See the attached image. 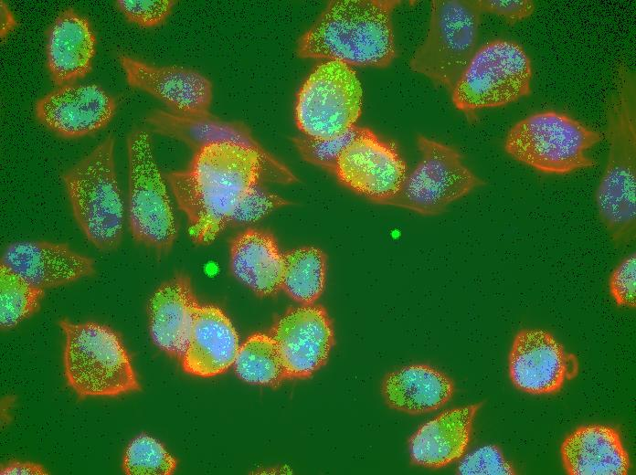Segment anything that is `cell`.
I'll return each mask as SVG.
<instances>
[{"label":"cell","instance_id":"cell-1","mask_svg":"<svg viewBox=\"0 0 636 475\" xmlns=\"http://www.w3.org/2000/svg\"><path fill=\"white\" fill-rule=\"evenodd\" d=\"M164 175L196 245L212 243L231 224H246L249 199L264 181H298L265 149L232 142L207 143L195 150L186 169Z\"/></svg>","mask_w":636,"mask_h":475},{"label":"cell","instance_id":"cell-2","mask_svg":"<svg viewBox=\"0 0 636 475\" xmlns=\"http://www.w3.org/2000/svg\"><path fill=\"white\" fill-rule=\"evenodd\" d=\"M398 0L330 1L298 39L297 55L349 66L388 67L397 56L393 10Z\"/></svg>","mask_w":636,"mask_h":475},{"label":"cell","instance_id":"cell-3","mask_svg":"<svg viewBox=\"0 0 636 475\" xmlns=\"http://www.w3.org/2000/svg\"><path fill=\"white\" fill-rule=\"evenodd\" d=\"M606 116L609 157L595 199L612 242L624 247L636 238V80L624 63L617 67Z\"/></svg>","mask_w":636,"mask_h":475},{"label":"cell","instance_id":"cell-4","mask_svg":"<svg viewBox=\"0 0 636 475\" xmlns=\"http://www.w3.org/2000/svg\"><path fill=\"white\" fill-rule=\"evenodd\" d=\"M64 336L62 363L69 386L80 399L115 397L142 387L120 333L97 322L60 319Z\"/></svg>","mask_w":636,"mask_h":475},{"label":"cell","instance_id":"cell-5","mask_svg":"<svg viewBox=\"0 0 636 475\" xmlns=\"http://www.w3.org/2000/svg\"><path fill=\"white\" fill-rule=\"evenodd\" d=\"M111 134L62 175L76 222L98 249L112 251L122 239L124 204L114 161Z\"/></svg>","mask_w":636,"mask_h":475},{"label":"cell","instance_id":"cell-6","mask_svg":"<svg viewBox=\"0 0 636 475\" xmlns=\"http://www.w3.org/2000/svg\"><path fill=\"white\" fill-rule=\"evenodd\" d=\"M602 134L573 117L554 110L535 112L514 123L504 139V151L515 161L546 174L563 175L591 168L587 152Z\"/></svg>","mask_w":636,"mask_h":475},{"label":"cell","instance_id":"cell-7","mask_svg":"<svg viewBox=\"0 0 636 475\" xmlns=\"http://www.w3.org/2000/svg\"><path fill=\"white\" fill-rule=\"evenodd\" d=\"M478 0H433L428 32L409 59L410 69L452 91L477 49Z\"/></svg>","mask_w":636,"mask_h":475},{"label":"cell","instance_id":"cell-8","mask_svg":"<svg viewBox=\"0 0 636 475\" xmlns=\"http://www.w3.org/2000/svg\"><path fill=\"white\" fill-rule=\"evenodd\" d=\"M128 219L138 243L167 252L177 237V222L153 151L149 132L133 128L127 136Z\"/></svg>","mask_w":636,"mask_h":475},{"label":"cell","instance_id":"cell-9","mask_svg":"<svg viewBox=\"0 0 636 475\" xmlns=\"http://www.w3.org/2000/svg\"><path fill=\"white\" fill-rule=\"evenodd\" d=\"M532 78L531 59L519 43L491 40L476 49L451 100L464 112L506 106L530 95Z\"/></svg>","mask_w":636,"mask_h":475},{"label":"cell","instance_id":"cell-10","mask_svg":"<svg viewBox=\"0 0 636 475\" xmlns=\"http://www.w3.org/2000/svg\"><path fill=\"white\" fill-rule=\"evenodd\" d=\"M417 145L419 163L407 174L398 191L380 205L437 216L485 184L463 163L454 147L423 135L417 136Z\"/></svg>","mask_w":636,"mask_h":475},{"label":"cell","instance_id":"cell-11","mask_svg":"<svg viewBox=\"0 0 636 475\" xmlns=\"http://www.w3.org/2000/svg\"><path fill=\"white\" fill-rule=\"evenodd\" d=\"M362 103L361 83L352 67L326 60L313 68L297 93L296 125L308 137H334L355 126Z\"/></svg>","mask_w":636,"mask_h":475},{"label":"cell","instance_id":"cell-12","mask_svg":"<svg viewBox=\"0 0 636 475\" xmlns=\"http://www.w3.org/2000/svg\"><path fill=\"white\" fill-rule=\"evenodd\" d=\"M269 334L287 379L311 377L326 364L334 344L333 322L326 309L314 303L287 309L275 319Z\"/></svg>","mask_w":636,"mask_h":475},{"label":"cell","instance_id":"cell-13","mask_svg":"<svg viewBox=\"0 0 636 475\" xmlns=\"http://www.w3.org/2000/svg\"><path fill=\"white\" fill-rule=\"evenodd\" d=\"M407 174L395 145L365 127L339 156L334 174L345 187L380 205L398 191Z\"/></svg>","mask_w":636,"mask_h":475},{"label":"cell","instance_id":"cell-14","mask_svg":"<svg viewBox=\"0 0 636 475\" xmlns=\"http://www.w3.org/2000/svg\"><path fill=\"white\" fill-rule=\"evenodd\" d=\"M114 98L95 83L58 86L35 104L40 123L60 137L88 136L106 127L115 115Z\"/></svg>","mask_w":636,"mask_h":475},{"label":"cell","instance_id":"cell-15","mask_svg":"<svg viewBox=\"0 0 636 475\" xmlns=\"http://www.w3.org/2000/svg\"><path fill=\"white\" fill-rule=\"evenodd\" d=\"M128 83L164 102L172 111L197 115L209 112L211 81L200 72L177 66H154L128 55L118 56Z\"/></svg>","mask_w":636,"mask_h":475},{"label":"cell","instance_id":"cell-16","mask_svg":"<svg viewBox=\"0 0 636 475\" xmlns=\"http://www.w3.org/2000/svg\"><path fill=\"white\" fill-rule=\"evenodd\" d=\"M563 345L543 329L525 328L514 338L508 372L518 390L532 395L558 392L567 372Z\"/></svg>","mask_w":636,"mask_h":475},{"label":"cell","instance_id":"cell-17","mask_svg":"<svg viewBox=\"0 0 636 475\" xmlns=\"http://www.w3.org/2000/svg\"><path fill=\"white\" fill-rule=\"evenodd\" d=\"M1 263L43 290L95 273L93 259L73 250L67 244L44 240L9 244L3 251Z\"/></svg>","mask_w":636,"mask_h":475},{"label":"cell","instance_id":"cell-18","mask_svg":"<svg viewBox=\"0 0 636 475\" xmlns=\"http://www.w3.org/2000/svg\"><path fill=\"white\" fill-rule=\"evenodd\" d=\"M200 305L186 274L178 273L163 282L147 304L149 332L154 343L180 361Z\"/></svg>","mask_w":636,"mask_h":475},{"label":"cell","instance_id":"cell-19","mask_svg":"<svg viewBox=\"0 0 636 475\" xmlns=\"http://www.w3.org/2000/svg\"><path fill=\"white\" fill-rule=\"evenodd\" d=\"M238 335L226 313L212 304H201L187 348L180 359L185 373L213 377L227 372L235 361Z\"/></svg>","mask_w":636,"mask_h":475},{"label":"cell","instance_id":"cell-20","mask_svg":"<svg viewBox=\"0 0 636 475\" xmlns=\"http://www.w3.org/2000/svg\"><path fill=\"white\" fill-rule=\"evenodd\" d=\"M97 38L89 19L72 8L59 13L47 33V67L62 86L83 79L92 69Z\"/></svg>","mask_w":636,"mask_h":475},{"label":"cell","instance_id":"cell-21","mask_svg":"<svg viewBox=\"0 0 636 475\" xmlns=\"http://www.w3.org/2000/svg\"><path fill=\"white\" fill-rule=\"evenodd\" d=\"M482 405L481 402L445 410L419 427L408 441L411 462L440 469L461 459Z\"/></svg>","mask_w":636,"mask_h":475},{"label":"cell","instance_id":"cell-22","mask_svg":"<svg viewBox=\"0 0 636 475\" xmlns=\"http://www.w3.org/2000/svg\"><path fill=\"white\" fill-rule=\"evenodd\" d=\"M560 455L570 475H626L631 468L620 432L606 425L578 427L561 443Z\"/></svg>","mask_w":636,"mask_h":475},{"label":"cell","instance_id":"cell-23","mask_svg":"<svg viewBox=\"0 0 636 475\" xmlns=\"http://www.w3.org/2000/svg\"><path fill=\"white\" fill-rule=\"evenodd\" d=\"M232 274L260 297L281 290L283 258L274 236L265 230L248 228L230 243Z\"/></svg>","mask_w":636,"mask_h":475},{"label":"cell","instance_id":"cell-24","mask_svg":"<svg viewBox=\"0 0 636 475\" xmlns=\"http://www.w3.org/2000/svg\"><path fill=\"white\" fill-rule=\"evenodd\" d=\"M454 390L450 376L425 364H414L390 372L381 385L389 407L411 415L440 408L450 400Z\"/></svg>","mask_w":636,"mask_h":475},{"label":"cell","instance_id":"cell-25","mask_svg":"<svg viewBox=\"0 0 636 475\" xmlns=\"http://www.w3.org/2000/svg\"><path fill=\"white\" fill-rule=\"evenodd\" d=\"M145 121L155 132L181 140L194 150L215 142H232L264 149L246 125L223 121L209 112L188 115L154 110L145 116Z\"/></svg>","mask_w":636,"mask_h":475},{"label":"cell","instance_id":"cell-26","mask_svg":"<svg viewBox=\"0 0 636 475\" xmlns=\"http://www.w3.org/2000/svg\"><path fill=\"white\" fill-rule=\"evenodd\" d=\"M282 258L281 290L296 302L314 303L325 287V253L316 247L304 246L282 253Z\"/></svg>","mask_w":636,"mask_h":475},{"label":"cell","instance_id":"cell-27","mask_svg":"<svg viewBox=\"0 0 636 475\" xmlns=\"http://www.w3.org/2000/svg\"><path fill=\"white\" fill-rule=\"evenodd\" d=\"M233 368L239 379L252 385L276 388L287 379L277 345L266 332H254L242 343Z\"/></svg>","mask_w":636,"mask_h":475},{"label":"cell","instance_id":"cell-28","mask_svg":"<svg viewBox=\"0 0 636 475\" xmlns=\"http://www.w3.org/2000/svg\"><path fill=\"white\" fill-rule=\"evenodd\" d=\"M45 290L0 263V326L13 329L40 309Z\"/></svg>","mask_w":636,"mask_h":475},{"label":"cell","instance_id":"cell-29","mask_svg":"<svg viewBox=\"0 0 636 475\" xmlns=\"http://www.w3.org/2000/svg\"><path fill=\"white\" fill-rule=\"evenodd\" d=\"M177 459L156 438L146 433L133 438L126 446L122 459L127 475H171Z\"/></svg>","mask_w":636,"mask_h":475},{"label":"cell","instance_id":"cell-30","mask_svg":"<svg viewBox=\"0 0 636 475\" xmlns=\"http://www.w3.org/2000/svg\"><path fill=\"white\" fill-rule=\"evenodd\" d=\"M364 130L365 127L354 126L330 138L317 139L303 135L293 137L292 141L303 160L334 174L341 153Z\"/></svg>","mask_w":636,"mask_h":475},{"label":"cell","instance_id":"cell-31","mask_svg":"<svg viewBox=\"0 0 636 475\" xmlns=\"http://www.w3.org/2000/svg\"><path fill=\"white\" fill-rule=\"evenodd\" d=\"M175 3L174 0H117L115 5L129 22L153 27L166 20Z\"/></svg>","mask_w":636,"mask_h":475},{"label":"cell","instance_id":"cell-32","mask_svg":"<svg viewBox=\"0 0 636 475\" xmlns=\"http://www.w3.org/2000/svg\"><path fill=\"white\" fill-rule=\"evenodd\" d=\"M459 474H515L514 466L505 459L495 445L477 449L460 462Z\"/></svg>","mask_w":636,"mask_h":475},{"label":"cell","instance_id":"cell-33","mask_svg":"<svg viewBox=\"0 0 636 475\" xmlns=\"http://www.w3.org/2000/svg\"><path fill=\"white\" fill-rule=\"evenodd\" d=\"M610 292L620 307L636 306V254L625 257L612 270L609 280Z\"/></svg>","mask_w":636,"mask_h":475},{"label":"cell","instance_id":"cell-34","mask_svg":"<svg viewBox=\"0 0 636 475\" xmlns=\"http://www.w3.org/2000/svg\"><path fill=\"white\" fill-rule=\"evenodd\" d=\"M482 13L501 16L514 25L531 16L535 9L532 0H478Z\"/></svg>","mask_w":636,"mask_h":475},{"label":"cell","instance_id":"cell-35","mask_svg":"<svg viewBox=\"0 0 636 475\" xmlns=\"http://www.w3.org/2000/svg\"><path fill=\"white\" fill-rule=\"evenodd\" d=\"M50 472L40 463L11 460L0 468L1 475H48Z\"/></svg>","mask_w":636,"mask_h":475},{"label":"cell","instance_id":"cell-36","mask_svg":"<svg viewBox=\"0 0 636 475\" xmlns=\"http://www.w3.org/2000/svg\"><path fill=\"white\" fill-rule=\"evenodd\" d=\"M1 38L4 39L6 36L15 29L17 26V22L9 9L8 5L1 1Z\"/></svg>","mask_w":636,"mask_h":475}]
</instances>
